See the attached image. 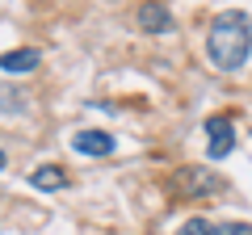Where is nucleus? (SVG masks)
<instances>
[{
    "mask_svg": "<svg viewBox=\"0 0 252 235\" xmlns=\"http://www.w3.org/2000/svg\"><path fill=\"white\" fill-rule=\"evenodd\" d=\"M219 235H252L248 223H219Z\"/></svg>",
    "mask_w": 252,
    "mask_h": 235,
    "instance_id": "10",
    "label": "nucleus"
},
{
    "mask_svg": "<svg viewBox=\"0 0 252 235\" xmlns=\"http://www.w3.org/2000/svg\"><path fill=\"white\" fill-rule=\"evenodd\" d=\"M4 168H9V155H4V151H0V172H4Z\"/></svg>",
    "mask_w": 252,
    "mask_h": 235,
    "instance_id": "11",
    "label": "nucleus"
},
{
    "mask_svg": "<svg viewBox=\"0 0 252 235\" xmlns=\"http://www.w3.org/2000/svg\"><path fill=\"white\" fill-rule=\"evenodd\" d=\"M206 55L219 72H240L252 55V17L244 9H227L210 21L206 34Z\"/></svg>",
    "mask_w": 252,
    "mask_h": 235,
    "instance_id": "1",
    "label": "nucleus"
},
{
    "mask_svg": "<svg viewBox=\"0 0 252 235\" xmlns=\"http://www.w3.org/2000/svg\"><path fill=\"white\" fill-rule=\"evenodd\" d=\"M38 63H42V51H34V46H21V51H4L0 55V72L4 76H30Z\"/></svg>",
    "mask_w": 252,
    "mask_h": 235,
    "instance_id": "6",
    "label": "nucleus"
},
{
    "mask_svg": "<svg viewBox=\"0 0 252 235\" xmlns=\"http://www.w3.org/2000/svg\"><path fill=\"white\" fill-rule=\"evenodd\" d=\"M30 185L42 193H63L67 189V172L59 164H38V168H30Z\"/></svg>",
    "mask_w": 252,
    "mask_h": 235,
    "instance_id": "7",
    "label": "nucleus"
},
{
    "mask_svg": "<svg viewBox=\"0 0 252 235\" xmlns=\"http://www.w3.org/2000/svg\"><path fill=\"white\" fill-rule=\"evenodd\" d=\"M206 135H210L206 155H210V160H227V155H231V147H235V126H231V118H227V114L206 118Z\"/></svg>",
    "mask_w": 252,
    "mask_h": 235,
    "instance_id": "3",
    "label": "nucleus"
},
{
    "mask_svg": "<svg viewBox=\"0 0 252 235\" xmlns=\"http://www.w3.org/2000/svg\"><path fill=\"white\" fill-rule=\"evenodd\" d=\"M118 139L105 135V130H76L72 135V151L89 155V160H105V155H114Z\"/></svg>",
    "mask_w": 252,
    "mask_h": 235,
    "instance_id": "4",
    "label": "nucleus"
},
{
    "mask_svg": "<svg viewBox=\"0 0 252 235\" xmlns=\"http://www.w3.org/2000/svg\"><path fill=\"white\" fill-rule=\"evenodd\" d=\"M135 21H139V29H143V34H172V13L164 9L160 0H147L143 9L135 13Z\"/></svg>",
    "mask_w": 252,
    "mask_h": 235,
    "instance_id": "5",
    "label": "nucleus"
},
{
    "mask_svg": "<svg viewBox=\"0 0 252 235\" xmlns=\"http://www.w3.org/2000/svg\"><path fill=\"white\" fill-rule=\"evenodd\" d=\"M172 189L185 193V198H206V193L223 189V181H219L210 168H181L177 176H172Z\"/></svg>",
    "mask_w": 252,
    "mask_h": 235,
    "instance_id": "2",
    "label": "nucleus"
},
{
    "mask_svg": "<svg viewBox=\"0 0 252 235\" xmlns=\"http://www.w3.org/2000/svg\"><path fill=\"white\" fill-rule=\"evenodd\" d=\"M26 92L17 88H0V114H26Z\"/></svg>",
    "mask_w": 252,
    "mask_h": 235,
    "instance_id": "8",
    "label": "nucleus"
},
{
    "mask_svg": "<svg viewBox=\"0 0 252 235\" xmlns=\"http://www.w3.org/2000/svg\"><path fill=\"white\" fill-rule=\"evenodd\" d=\"M177 235H219V223H210V218H189V223L177 227Z\"/></svg>",
    "mask_w": 252,
    "mask_h": 235,
    "instance_id": "9",
    "label": "nucleus"
}]
</instances>
